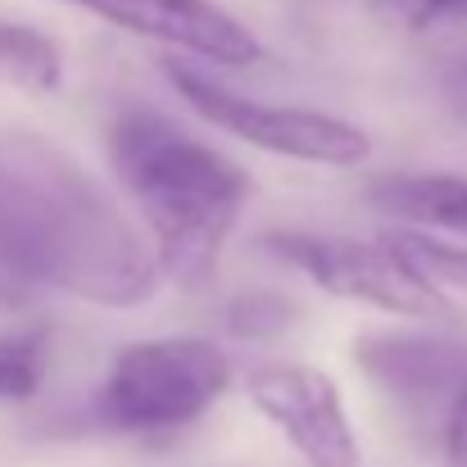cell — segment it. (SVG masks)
Listing matches in <instances>:
<instances>
[{
	"instance_id": "1",
	"label": "cell",
	"mask_w": 467,
	"mask_h": 467,
	"mask_svg": "<svg viewBox=\"0 0 467 467\" xmlns=\"http://www.w3.org/2000/svg\"><path fill=\"white\" fill-rule=\"evenodd\" d=\"M0 259L36 291L132 309L163 277L159 250L119 195L68 150L32 132H0Z\"/></svg>"
},
{
	"instance_id": "2",
	"label": "cell",
	"mask_w": 467,
	"mask_h": 467,
	"mask_svg": "<svg viewBox=\"0 0 467 467\" xmlns=\"http://www.w3.org/2000/svg\"><path fill=\"white\" fill-rule=\"evenodd\" d=\"M109 163L155 232L163 277L204 286L245 209V168L155 109H123L109 123Z\"/></svg>"
},
{
	"instance_id": "3",
	"label": "cell",
	"mask_w": 467,
	"mask_h": 467,
	"mask_svg": "<svg viewBox=\"0 0 467 467\" xmlns=\"http://www.w3.org/2000/svg\"><path fill=\"white\" fill-rule=\"evenodd\" d=\"M232 381L227 354L204 336H159L114 354L96 390V418L109 431L155 436L204 418Z\"/></svg>"
},
{
	"instance_id": "4",
	"label": "cell",
	"mask_w": 467,
	"mask_h": 467,
	"mask_svg": "<svg viewBox=\"0 0 467 467\" xmlns=\"http://www.w3.org/2000/svg\"><path fill=\"white\" fill-rule=\"evenodd\" d=\"M163 73L204 123H213L218 132H227L264 155L317 163V168H358L372 155V137L340 114H322V109H305V105H268V100L241 96L182 59H168Z\"/></svg>"
},
{
	"instance_id": "5",
	"label": "cell",
	"mask_w": 467,
	"mask_h": 467,
	"mask_svg": "<svg viewBox=\"0 0 467 467\" xmlns=\"http://www.w3.org/2000/svg\"><path fill=\"white\" fill-rule=\"evenodd\" d=\"M264 245L300 268L317 291L368 305L400 317H441L450 313L445 286H436L422 264L400 245V236L386 241H354V236H322V232H268Z\"/></svg>"
},
{
	"instance_id": "6",
	"label": "cell",
	"mask_w": 467,
	"mask_h": 467,
	"mask_svg": "<svg viewBox=\"0 0 467 467\" xmlns=\"http://www.w3.org/2000/svg\"><path fill=\"white\" fill-rule=\"evenodd\" d=\"M358 372L418 427L445 431L450 409L467 386V340L427 331H358Z\"/></svg>"
},
{
	"instance_id": "7",
	"label": "cell",
	"mask_w": 467,
	"mask_h": 467,
	"mask_svg": "<svg viewBox=\"0 0 467 467\" xmlns=\"http://www.w3.org/2000/svg\"><path fill=\"white\" fill-rule=\"evenodd\" d=\"M245 395L309 467H358L349 409L327 372L309 363H268L250 377Z\"/></svg>"
},
{
	"instance_id": "8",
	"label": "cell",
	"mask_w": 467,
	"mask_h": 467,
	"mask_svg": "<svg viewBox=\"0 0 467 467\" xmlns=\"http://www.w3.org/2000/svg\"><path fill=\"white\" fill-rule=\"evenodd\" d=\"M64 5H73L109 27H123L132 36L209 59V64L250 68L264 59V41L213 0H64Z\"/></svg>"
},
{
	"instance_id": "9",
	"label": "cell",
	"mask_w": 467,
	"mask_h": 467,
	"mask_svg": "<svg viewBox=\"0 0 467 467\" xmlns=\"http://www.w3.org/2000/svg\"><path fill=\"white\" fill-rule=\"evenodd\" d=\"M363 200L413 232L467 241V177L459 172H381L368 177Z\"/></svg>"
},
{
	"instance_id": "10",
	"label": "cell",
	"mask_w": 467,
	"mask_h": 467,
	"mask_svg": "<svg viewBox=\"0 0 467 467\" xmlns=\"http://www.w3.org/2000/svg\"><path fill=\"white\" fill-rule=\"evenodd\" d=\"M59 82H64L59 41L27 27V23L0 18V87H14V91H27V96H50Z\"/></svg>"
},
{
	"instance_id": "11",
	"label": "cell",
	"mask_w": 467,
	"mask_h": 467,
	"mask_svg": "<svg viewBox=\"0 0 467 467\" xmlns=\"http://www.w3.org/2000/svg\"><path fill=\"white\" fill-rule=\"evenodd\" d=\"M46 331H0V404H23L46 377Z\"/></svg>"
},
{
	"instance_id": "12",
	"label": "cell",
	"mask_w": 467,
	"mask_h": 467,
	"mask_svg": "<svg viewBox=\"0 0 467 467\" xmlns=\"http://www.w3.org/2000/svg\"><path fill=\"white\" fill-rule=\"evenodd\" d=\"M296 322H300V305L282 291H241L223 309V327L241 340H273Z\"/></svg>"
},
{
	"instance_id": "13",
	"label": "cell",
	"mask_w": 467,
	"mask_h": 467,
	"mask_svg": "<svg viewBox=\"0 0 467 467\" xmlns=\"http://www.w3.org/2000/svg\"><path fill=\"white\" fill-rule=\"evenodd\" d=\"M400 245L422 264V273L436 282V286H459L467 291V245H445L427 232H400Z\"/></svg>"
},
{
	"instance_id": "14",
	"label": "cell",
	"mask_w": 467,
	"mask_h": 467,
	"mask_svg": "<svg viewBox=\"0 0 467 467\" xmlns=\"http://www.w3.org/2000/svg\"><path fill=\"white\" fill-rule=\"evenodd\" d=\"M386 23L409 27V32H431V27H454L467 23V0H368Z\"/></svg>"
},
{
	"instance_id": "15",
	"label": "cell",
	"mask_w": 467,
	"mask_h": 467,
	"mask_svg": "<svg viewBox=\"0 0 467 467\" xmlns=\"http://www.w3.org/2000/svg\"><path fill=\"white\" fill-rule=\"evenodd\" d=\"M441 441H445V467H467V386L459 390V400L450 409Z\"/></svg>"
},
{
	"instance_id": "16",
	"label": "cell",
	"mask_w": 467,
	"mask_h": 467,
	"mask_svg": "<svg viewBox=\"0 0 467 467\" xmlns=\"http://www.w3.org/2000/svg\"><path fill=\"white\" fill-rule=\"evenodd\" d=\"M27 300H32V286L0 259V309H23Z\"/></svg>"
}]
</instances>
